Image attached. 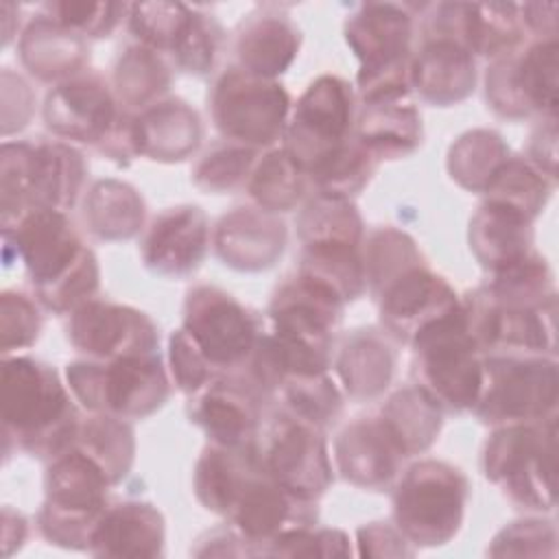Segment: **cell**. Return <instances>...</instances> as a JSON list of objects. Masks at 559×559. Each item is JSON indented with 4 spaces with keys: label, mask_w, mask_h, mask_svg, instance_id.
<instances>
[{
    "label": "cell",
    "mask_w": 559,
    "mask_h": 559,
    "mask_svg": "<svg viewBox=\"0 0 559 559\" xmlns=\"http://www.w3.org/2000/svg\"><path fill=\"white\" fill-rule=\"evenodd\" d=\"M376 168L378 159L352 133L347 142H343L308 175V179L314 183L319 194L352 199L369 183Z\"/></svg>",
    "instance_id": "obj_47"
},
{
    "label": "cell",
    "mask_w": 559,
    "mask_h": 559,
    "mask_svg": "<svg viewBox=\"0 0 559 559\" xmlns=\"http://www.w3.org/2000/svg\"><path fill=\"white\" fill-rule=\"evenodd\" d=\"M140 157L175 164L190 157L203 138L199 114L181 98H162L135 114Z\"/></svg>",
    "instance_id": "obj_29"
},
{
    "label": "cell",
    "mask_w": 559,
    "mask_h": 559,
    "mask_svg": "<svg viewBox=\"0 0 559 559\" xmlns=\"http://www.w3.org/2000/svg\"><path fill=\"white\" fill-rule=\"evenodd\" d=\"M559 369L555 356L487 354L474 415L483 424H535L557 415Z\"/></svg>",
    "instance_id": "obj_8"
},
{
    "label": "cell",
    "mask_w": 559,
    "mask_h": 559,
    "mask_svg": "<svg viewBox=\"0 0 559 559\" xmlns=\"http://www.w3.org/2000/svg\"><path fill=\"white\" fill-rule=\"evenodd\" d=\"M524 24L518 4L511 2H465L463 39L474 57L498 59L524 46Z\"/></svg>",
    "instance_id": "obj_38"
},
{
    "label": "cell",
    "mask_w": 559,
    "mask_h": 559,
    "mask_svg": "<svg viewBox=\"0 0 559 559\" xmlns=\"http://www.w3.org/2000/svg\"><path fill=\"white\" fill-rule=\"evenodd\" d=\"M46 498L37 513L39 533L48 544L87 550L92 531L109 504L111 480L105 469L79 448L70 445L52 461L44 476Z\"/></svg>",
    "instance_id": "obj_7"
},
{
    "label": "cell",
    "mask_w": 559,
    "mask_h": 559,
    "mask_svg": "<svg viewBox=\"0 0 559 559\" xmlns=\"http://www.w3.org/2000/svg\"><path fill=\"white\" fill-rule=\"evenodd\" d=\"M260 465L255 443L247 448H221L207 443L197 459L192 489L203 509L225 518L245 478Z\"/></svg>",
    "instance_id": "obj_34"
},
{
    "label": "cell",
    "mask_w": 559,
    "mask_h": 559,
    "mask_svg": "<svg viewBox=\"0 0 559 559\" xmlns=\"http://www.w3.org/2000/svg\"><path fill=\"white\" fill-rule=\"evenodd\" d=\"M260 151L236 142L210 146L192 166V183L207 194H225L247 186Z\"/></svg>",
    "instance_id": "obj_48"
},
{
    "label": "cell",
    "mask_w": 559,
    "mask_h": 559,
    "mask_svg": "<svg viewBox=\"0 0 559 559\" xmlns=\"http://www.w3.org/2000/svg\"><path fill=\"white\" fill-rule=\"evenodd\" d=\"M72 445L94 459L111 480L120 483L135 461V432L127 419L114 415H90L79 421Z\"/></svg>",
    "instance_id": "obj_40"
},
{
    "label": "cell",
    "mask_w": 559,
    "mask_h": 559,
    "mask_svg": "<svg viewBox=\"0 0 559 559\" xmlns=\"http://www.w3.org/2000/svg\"><path fill=\"white\" fill-rule=\"evenodd\" d=\"M301 33L295 22L284 13L262 9L242 20L234 50L238 68L277 81L297 59Z\"/></svg>",
    "instance_id": "obj_28"
},
{
    "label": "cell",
    "mask_w": 559,
    "mask_h": 559,
    "mask_svg": "<svg viewBox=\"0 0 559 559\" xmlns=\"http://www.w3.org/2000/svg\"><path fill=\"white\" fill-rule=\"evenodd\" d=\"M66 384L74 402L94 415L144 419L159 411L170 393L159 352L114 360H74L66 367Z\"/></svg>",
    "instance_id": "obj_5"
},
{
    "label": "cell",
    "mask_w": 559,
    "mask_h": 559,
    "mask_svg": "<svg viewBox=\"0 0 559 559\" xmlns=\"http://www.w3.org/2000/svg\"><path fill=\"white\" fill-rule=\"evenodd\" d=\"M122 107L107 85L94 72L76 74L57 83L44 100V122L55 135L98 148L109 135Z\"/></svg>",
    "instance_id": "obj_19"
},
{
    "label": "cell",
    "mask_w": 559,
    "mask_h": 559,
    "mask_svg": "<svg viewBox=\"0 0 559 559\" xmlns=\"http://www.w3.org/2000/svg\"><path fill=\"white\" fill-rule=\"evenodd\" d=\"M173 83V68L170 61L142 46L131 44L127 46L114 66L111 90L122 109H146L164 98Z\"/></svg>",
    "instance_id": "obj_37"
},
{
    "label": "cell",
    "mask_w": 559,
    "mask_h": 559,
    "mask_svg": "<svg viewBox=\"0 0 559 559\" xmlns=\"http://www.w3.org/2000/svg\"><path fill=\"white\" fill-rule=\"evenodd\" d=\"M297 273L330 290L343 304L358 299L367 290L360 247L314 245L304 247Z\"/></svg>",
    "instance_id": "obj_39"
},
{
    "label": "cell",
    "mask_w": 559,
    "mask_h": 559,
    "mask_svg": "<svg viewBox=\"0 0 559 559\" xmlns=\"http://www.w3.org/2000/svg\"><path fill=\"white\" fill-rule=\"evenodd\" d=\"M378 415L406 459L426 452L443 426L441 406L415 384L395 391Z\"/></svg>",
    "instance_id": "obj_36"
},
{
    "label": "cell",
    "mask_w": 559,
    "mask_h": 559,
    "mask_svg": "<svg viewBox=\"0 0 559 559\" xmlns=\"http://www.w3.org/2000/svg\"><path fill=\"white\" fill-rule=\"evenodd\" d=\"M28 533V522L26 518L11 509L4 507L2 509V544H4V555H11L15 548H22L24 539Z\"/></svg>",
    "instance_id": "obj_61"
},
{
    "label": "cell",
    "mask_w": 559,
    "mask_h": 559,
    "mask_svg": "<svg viewBox=\"0 0 559 559\" xmlns=\"http://www.w3.org/2000/svg\"><path fill=\"white\" fill-rule=\"evenodd\" d=\"M480 467L515 507L550 511L557 496V415L535 424L496 426L483 448Z\"/></svg>",
    "instance_id": "obj_4"
},
{
    "label": "cell",
    "mask_w": 559,
    "mask_h": 559,
    "mask_svg": "<svg viewBox=\"0 0 559 559\" xmlns=\"http://www.w3.org/2000/svg\"><path fill=\"white\" fill-rule=\"evenodd\" d=\"M188 417L210 443L247 448L258 441L262 395L240 376H218L190 397Z\"/></svg>",
    "instance_id": "obj_21"
},
{
    "label": "cell",
    "mask_w": 559,
    "mask_h": 559,
    "mask_svg": "<svg viewBox=\"0 0 559 559\" xmlns=\"http://www.w3.org/2000/svg\"><path fill=\"white\" fill-rule=\"evenodd\" d=\"M555 181L526 157L509 155L485 188V201L509 207L533 221L548 203Z\"/></svg>",
    "instance_id": "obj_43"
},
{
    "label": "cell",
    "mask_w": 559,
    "mask_h": 559,
    "mask_svg": "<svg viewBox=\"0 0 559 559\" xmlns=\"http://www.w3.org/2000/svg\"><path fill=\"white\" fill-rule=\"evenodd\" d=\"M129 4L122 2H44L41 13L85 39L109 37L127 15Z\"/></svg>",
    "instance_id": "obj_51"
},
{
    "label": "cell",
    "mask_w": 559,
    "mask_h": 559,
    "mask_svg": "<svg viewBox=\"0 0 559 559\" xmlns=\"http://www.w3.org/2000/svg\"><path fill=\"white\" fill-rule=\"evenodd\" d=\"M413 13L408 4L367 2L345 22V41L358 59L356 96L362 105L411 94Z\"/></svg>",
    "instance_id": "obj_3"
},
{
    "label": "cell",
    "mask_w": 559,
    "mask_h": 559,
    "mask_svg": "<svg viewBox=\"0 0 559 559\" xmlns=\"http://www.w3.org/2000/svg\"><path fill=\"white\" fill-rule=\"evenodd\" d=\"M0 11H2V46H9L17 33V28L13 24L15 22L20 24V20H15V17H20V7H15L13 2H2Z\"/></svg>",
    "instance_id": "obj_62"
},
{
    "label": "cell",
    "mask_w": 559,
    "mask_h": 559,
    "mask_svg": "<svg viewBox=\"0 0 559 559\" xmlns=\"http://www.w3.org/2000/svg\"><path fill=\"white\" fill-rule=\"evenodd\" d=\"M2 435L4 452L20 450L52 461L72 445L81 421L74 397L59 373L28 356H2Z\"/></svg>",
    "instance_id": "obj_2"
},
{
    "label": "cell",
    "mask_w": 559,
    "mask_h": 559,
    "mask_svg": "<svg viewBox=\"0 0 559 559\" xmlns=\"http://www.w3.org/2000/svg\"><path fill=\"white\" fill-rule=\"evenodd\" d=\"M17 50L24 68L35 79L55 85L83 74L90 63L87 39L41 11L24 26Z\"/></svg>",
    "instance_id": "obj_27"
},
{
    "label": "cell",
    "mask_w": 559,
    "mask_h": 559,
    "mask_svg": "<svg viewBox=\"0 0 559 559\" xmlns=\"http://www.w3.org/2000/svg\"><path fill=\"white\" fill-rule=\"evenodd\" d=\"M380 323L389 336L411 345V341L430 323L461 306L454 288L426 262L415 264L393 277L376 297Z\"/></svg>",
    "instance_id": "obj_20"
},
{
    "label": "cell",
    "mask_w": 559,
    "mask_h": 559,
    "mask_svg": "<svg viewBox=\"0 0 559 559\" xmlns=\"http://www.w3.org/2000/svg\"><path fill=\"white\" fill-rule=\"evenodd\" d=\"M393 371L395 352L378 330L360 328L343 338L336 356V373L349 397H378L391 384Z\"/></svg>",
    "instance_id": "obj_33"
},
{
    "label": "cell",
    "mask_w": 559,
    "mask_h": 559,
    "mask_svg": "<svg viewBox=\"0 0 559 559\" xmlns=\"http://www.w3.org/2000/svg\"><path fill=\"white\" fill-rule=\"evenodd\" d=\"M520 17L526 31L535 33L537 39H557V4L544 2H524L518 4Z\"/></svg>",
    "instance_id": "obj_60"
},
{
    "label": "cell",
    "mask_w": 559,
    "mask_h": 559,
    "mask_svg": "<svg viewBox=\"0 0 559 559\" xmlns=\"http://www.w3.org/2000/svg\"><path fill=\"white\" fill-rule=\"evenodd\" d=\"M275 395L282 400V411L319 428L334 424L343 411V393L328 371L290 376Z\"/></svg>",
    "instance_id": "obj_46"
},
{
    "label": "cell",
    "mask_w": 559,
    "mask_h": 559,
    "mask_svg": "<svg viewBox=\"0 0 559 559\" xmlns=\"http://www.w3.org/2000/svg\"><path fill=\"white\" fill-rule=\"evenodd\" d=\"M461 304L467 330L480 352L555 356L557 295L535 306H518L496 299L483 284L469 290Z\"/></svg>",
    "instance_id": "obj_13"
},
{
    "label": "cell",
    "mask_w": 559,
    "mask_h": 559,
    "mask_svg": "<svg viewBox=\"0 0 559 559\" xmlns=\"http://www.w3.org/2000/svg\"><path fill=\"white\" fill-rule=\"evenodd\" d=\"M83 218L100 240H129L142 231L146 205L131 183L100 179L85 194Z\"/></svg>",
    "instance_id": "obj_35"
},
{
    "label": "cell",
    "mask_w": 559,
    "mask_h": 559,
    "mask_svg": "<svg viewBox=\"0 0 559 559\" xmlns=\"http://www.w3.org/2000/svg\"><path fill=\"white\" fill-rule=\"evenodd\" d=\"M210 111L214 127L227 142L260 151L284 138L290 96L280 81L231 66L212 87Z\"/></svg>",
    "instance_id": "obj_10"
},
{
    "label": "cell",
    "mask_w": 559,
    "mask_h": 559,
    "mask_svg": "<svg viewBox=\"0 0 559 559\" xmlns=\"http://www.w3.org/2000/svg\"><path fill=\"white\" fill-rule=\"evenodd\" d=\"M413 384L428 393L443 413L472 411L483 380V356L476 347L463 304L424 328L413 341Z\"/></svg>",
    "instance_id": "obj_6"
},
{
    "label": "cell",
    "mask_w": 559,
    "mask_h": 559,
    "mask_svg": "<svg viewBox=\"0 0 559 559\" xmlns=\"http://www.w3.org/2000/svg\"><path fill=\"white\" fill-rule=\"evenodd\" d=\"M190 15L192 7L181 2H133L127 9L129 31L138 44L164 55L166 59L177 46Z\"/></svg>",
    "instance_id": "obj_49"
},
{
    "label": "cell",
    "mask_w": 559,
    "mask_h": 559,
    "mask_svg": "<svg viewBox=\"0 0 559 559\" xmlns=\"http://www.w3.org/2000/svg\"><path fill=\"white\" fill-rule=\"evenodd\" d=\"M87 179V162L83 153L68 142H39L31 153V188L33 207L68 212L83 192Z\"/></svg>",
    "instance_id": "obj_31"
},
{
    "label": "cell",
    "mask_w": 559,
    "mask_h": 559,
    "mask_svg": "<svg viewBox=\"0 0 559 559\" xmlns=\"http://www.w3.org/2000/svg\"><path fill=\"white\" fill-rule=\"evenodd\" d=\"M197 542H199V548H194L192 552L199 555V557H207V555H216V557H225V555L255 557V548L234 526L212 528L203 537H199Z\"/></svg>",
    "instance_id": "obj_58"
},
{
    "label": "cell",
    "mask_w": 559,
    "mask_h": 559,
    "mask_svg": "<svg viewBox=\"0 0 559 559\" xmlns=\"http://www.w3.org/2000/svg\"><path fill=\"white\" fill-rule=\"evenodd\" d=\"M66 332L72 347L92 360H114L159 349V330L146 312L96 297L70 312Z\"/></svg>",
    "instance_id": "obj_16"
},
{
    "label": "cell",
    "mask_w": 559,
    "mask_h": 559,
    "mask_svg": "<svg viewBox=\"0 0 559 559\" xmlns=\"http://www.w3.org/2000/svg\"><path fill=\"white\" fill-rule=\"evenodd\" d=\"M354 114V87L336 74H321L290 109L284 148L310 175L330 153L352 138Z\"/></svg>",
    "instance_id": "obj_12"
},
{
    "label": "cell",
    "mask_w": 559,
    "mask_h": 559,
    "mask_svg": "<svg viewBox=\"0 0 559 559\" xmlns=\"http://www.w3.org/2000/svg\"><path fill=\"white\" fill-rule=\"evenodd\" d=\"M297 234L304 247L352 245L360 247L365 238L362 218L352 199L314 194L297 216Z\"/></svg>",
    "instance_id": "obj_42"
},
{
    "label": "cell",
    "mask_w": 559,
    "mask_h": 559,
    "mask_svg": "<svg viewBox=\"0 0 559 559\" xmlns=\"http://www.w3.org/2000/svg\"><path fill=\"white\" fill-rule=\"evenodd\" d=\"M467 240L478 264L496 273L533 253V221L491 201H483L469 218Z\"/></svg>",
    "instance_id": "obj_30"
},
{
    "label": "cell",
    "mask_w": 559,
    "mask_h": 559,
    "mask_svg": "<svg viewBox=\"0 0 559 559\" xmlns=\"http://www.w3.org/2000/svg\"><path fill=\"white\" fill-rule=\"evenodd\" d=\"M509 155V146L500 133L491 129H472L452 142L445 166L461 188L483 194Z\"/></svg>",
    "instance_id": "obj_44"
},
{
    "label": "cell",
    "mask_w": 559,
    "mask_h": 559,
    "mask_svg": "<svg viewBox=\"0 0 559 559\" xmlns=\"http://www.w3.org/2000/svg\"><path fill=\"white\" fill-rule=\"evenodd\" d=\"M544 175L555 181L557 173V116L542 118V124L531 133L528 142V157Z\"/></svg>",
    "instance_id": "obj_57"
},
{
    "label": "cell",
    "mask_w": 559,
    "mask_h": 559,
    "mask_svg": "<svg viewBox=\"0 0 559 559\" xmlns=\"http://www.w3.org/2000/svg\"><path fill=\"white\" fill-rule=\"evenodd\" d=\"M343 306L330 290L295 273L275 288L269 301V330L280 338L332 358Z\"/></svg>",
    "instance_id": "obj_17"
},
{
    "label": "cell",
    "mask_w": 559,
    "mask_h": 559,
    "mask_svg": "<svg viewBox=\"0 0 559 559\" xmlns=\"http://www.w3.org/2000/svg\"><path fill=\"white\" fill-rule=\"evenodd\" d=\"M360 253L365 264L367 288L371 290L373 299L402 271L426 262L415 240L406 231L395 229L391 225L369 231V236L362 238Z\"/></svg>",
    "instance_id": "obj_45"
},
{
    "label": "cell",
    "mask_w": 559,
    "mask_h": 559,
    "mask_svg": "<svg viewBox=\"0 0 559 559\" xmlns=\"http://www.w3.org/2000/svg\"><path fill=\"white\" fill-rule=\"evenodd\" d=\"M33 105L35 96L28 83L11 70H2V120L13 114V107H17L24 124H28L33 116Z\"/></svg>",
    "instance_id": "obj_59"
},
{
    "label": "cell",
    "mask_w": 559,
    "mask_h": 559,
    "mask_svg": "<svg viewBox=\"0 0 559 559\" xmlns=\"http://www.w3.org/2000/svg\"><path fill=\"white\" fill-rule=\"evenodd\" d=\"M181 328L218 376H236L251 358L262 330L258 317L218 286H194L183 301Z\"/></svg>",
    "instance_id": "obj_11"
},
{
    "label": "cell",
    "mask_w": 559,
    "mask_h": 559,
    "mask_svg": "<svg viewBox=\"0 0 559 559\" xmlns=\"http://www.w3.org/2000/svg\"><path fill=\"white\" fill-rule=\"evenodd\" d=\"M166 544L164 515L142 500L107 504L92 537L90 555L96 557H162Z\"/></svg>",
    "instance_id": "obj_26"
},
{
    "label": "cell",
    "mask_w": 559,
    "mask_h": 559,
    "mask_svg": "<svg viewBox=\"0 0 559 559\" xmlns=\"http://www.w3.org/2000/svg\"><path fill=\"white\" fill-rule=\"evenodd\" d=\"M487 552L491 557H555L557 528L548 520H515L498 531Z\"/></svg>",
    "instance_id": "obj_53"
},
{
    "label": "cell",
    "mask_w": 559,
    "mask_h": 559,
    "mask_svg": "<svg viewBox=\"0 0 559 559\" xmlns=\"http://www.w3.org/2000/svg\"><path fill=\"white\" fill-rule=\"evenodd\" d=\"M41 332V314L37 304L20 293L4 290L0 295V349L2 356H13L31 347Z\"/></svg>",
    "instance_id": "obj_54"
},
{
    "label": "cell",
    "mask_w": 559,
    "mask_h": 559,
    "mask_svg": "<svg viewBox=\"0 0 559 559\" xmlns=\"http://www.w3.org/2000/svg\"><path fill=\"white\" fill-rule=\"evenodd\" d=\"M210 223L199 205H175L159 212L140 242L148 271L164 277L194 273L210 247Z\"/></svg>",
    "instance_id": "obj_22"
},
{
    "label": "cell",
    "mask_w": 559,
    "mask_h": 559,
    "mask_svg": "<svg viewBox=\"0 0 559 559\" xmlns=\"http://www.w3.org/2000/svg\"><path fill=\"white\" fill-rule=\"evenodd\" d=\"M284 221L262 207H236L225 214L212 234V245L221 262L236 271H266L286 249Z\"/></svg>",
    "instance_id": "obj_23"
},
{
    "label": "cell",
    "mask_w": 559,
    "mask_h": 559,
    "mask_svg": "<svg viewBox=\"0 0 559 559\" xmlns=\"http://www.w3.org/2000/svg\"><path fill=\"white\" fill-rule=\"evenodd\" d=\"M168 373L175 386L192 397L203 386H207L212 380L218 378L210 360L203 356L194 338L183 330H175L168 341Z\"/></svg>",
    "instance_id": "obj_55"
},
{
    "label": "cell",
    "mask_w": 559,
    "mask_h": 559,
    "mask_svg": "<svg viewBox=\"0 0 559 559\" xmlns=\"http://www.w3.org/2000/svg\"><path fill=\"white\" fill-rule=\"evenodd\" d=\"M354 138L378 162L400 159L421 146V116L408 98L362 105L354 120Z\"/></svg>",
    "instance_id": "obj_32"
},
{
    "label": "cell",
    "mask_w": 559,
    "mask_h": 559,
    "mask_svg": "<svg viewBox=\"0 0 559 559\" xmlns=\"http://www.w3.org/2000/svg\"><path fill=\"white\" fill-rule=\"evenodd\" d=\"M308 181L306 170L282 146L258 157L245 188L258 207L280 214L297 207Z\"/></svg>",
    "instance_id": "obj_41"
},
{
    "label": "cell",
    "mask_w": 559,
    "mask_h": 559,
    "mask_svg": "<svg viewBox=\"0 0 559 559\" xmlns=\"http://www.w3.org/2000/svg\"><path fill=\"white\" fill-rule=\"evenodd\" d=\"M262 555L273 557H347L352 555L349 535L341 528L295 526L273 537Z\"/></svg>",
    "instance_id": "obj_52"
},
{
    "label": "cell",
    "mask_w": 559,
    "mask_h": 559,
    "mask_svg": "<svg viewBox=\"0 0 559 559\" xmlns=\"http://www.w3.org/2000/svg\"><path fill=\"white\" fill-rule=\"evenodd\" d=\"M2 258L7 266L13 258L24 264L39 304L57 314L94 299L100 286L94 251L59 210L33 207L2 227Z\"/></svg>",
    "instance_id": "obj_1"
},
{
    "label": "cell",
    "mask_w": 559,
    "mask_h": 559,
    "mask_svg": "<svg viewBox=\"0 0 559 559\" xmlns=\"http://www.w3.org/2000/svg\"><path fill=\"white\" fill-rule=\"evenodd\" d=\"M417 548L391 522H369L356 531V555L360 557H413Z\"/></svg>",
    "instance_id": "obj_56"
},
{
    "label": "cell",
    "mask_w": 559,
    "mask_h": 559,
    "mask_svg": "<svg viewBox=\"0 0 559 559\" xmlns=\"http://www.w3.org/2000/svg\"><path fill=\"white\" fill-rule=\"evenodd\" d=\"M317 500H306L280 483H275L262 463L240 485L225 520L255 548V555L264 552V546L280 533L295 526L317 524Z\"/></svg>",
    "instance_id": "obj_18"
},
{
    "label": "cell",
    "mask_w": 559,
    "mask_h": 559,
    "mask_svg": "<svg viewBox=\"0 0 559 559\" xmlns=\"http://www.w3.org/2000/svg\"><path fill=\"white\" fill-rule=\"evenodd\" d=\"M404 459L380 415L354 419L334 439L338 474L360 489L380 491L389 487Z\"/></svg>",
    "instance_id": "obj_24"
},
{
    "label": "cell",
    "mask_w": 559,
    "mask_h": 559,
    "mask_svg": "<svg viewBox=\"0 0 559 559\" xmlns=\"http://www.w3.org/2000/svg\"><path fill=\"white\" fill-rule=\"evenodd\" d=\"M476 87V57L454 39L421 37L411 59V90L435 107L465 100Z\"/></svg>",
    "instance_id": "obj_25"
},
{
    "label": "cell",
    "mask_w": 559,
    "mask_h": 559,
    "mask_svg": "<svg viewBox=\"0 0 559 559\" xmlns=\"http://www.w3.org/2000/svg\"><path fill=\"white\" fill-rule=\"evenodd\" d=\"M221 39H223V28L218 26V22L207 13L192 9V15L177 46L173 48L168 61H173L175 68H179L181 72L203 76L216 63Z\"/></svg>",
    "instance_id": "obj_50"
},
{
    "label": "cell",
    "mask_w": 559,
    "mask_h": 559,
    "mask_svg": "<svg viewBox=\"0 0 559 559\" xmlns=\"http://www.w3.org/2000/svg\"><path fill=\"white\" fill-rule=\"evenodd\" d=\"M262 469L290 493L317 500L334 483L332 459L323 428L286 411L277 413L255 441Z\"/></svg>",
    "instance_id": "obj_15"
},
{
    "label": "cell",
    "mask_w": 559,
    "mask_h": 559,
    "mask_svg": "<svg viewBox=\"0 0 559 559\" xmlns=\"http://www.w3.org/2000/svg\"><path fill=\"white\" fill-rule=\"evenodd\" d=\"M469 483L465 474L437 459L413 463L393 491V524L415 546H443L461 531Z\"/></svg>",
    "instance_id": "obj_9"
},
{
    "label": "cell",
    "mask_w": 559,
    "mask_h": 559,
    "mask_svg": "<svg viewBox=\"0 0 559 559\" xmlns=\"http://www.w3.org/2000/svg\"><path fill=\"white\" fill-rule=\"evenodd\" d=\"M557 39H535L493 59L485 74L487 105L509 120L557 116Z\"/></svg>",
    "instance_id": "obj_14"
}]
</instances>
